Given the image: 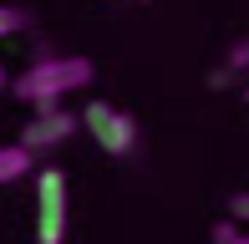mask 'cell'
<instances>
[{
    "mask_svg": "<svg viewBox=\"0 0 249 244\" xmlns=\"http://www.w3.org/2000/svg\"><path fill=\"white\" fill-rule=\"evenodd\" d=\"M26 26H31V10L26 5H0V41L16 36V31H26Z\"/></svg>",
    "mask_w": 249,
    "mask_h": 244,
    "instance_id": "6",
    "label": "cell"
},
{
    "mask_svg": "<svg viewBox=\"0 0 249 244\" xmlns=\"http://www.w3.org/2000/svg\"><path fill=\"white\" fill-rule=\"evenodd\" d=\"M229 66H249V36H244V41H239V46H234V51H229Z\"/></svg>",
    "mask_w": 249,
    "mask_h": 244,
    "instance_id": "8",
    "label": "cell"
},
{
    "mask_svg": "<svg viewBox=\"0 0 249 244\" xmlns=\"http://www.w3.org/2000/svg\"><path fill=\"white\" fill-rule=\"evenodd\" d=\"M36 239H66V173L36 168Z\"/></svg>",
    "mask_w": 249,
    "mask_h": 244,
    "instance_id": "3",
    "label": "cell"
},
{
    "mask_svg": "<svg viewBox=\"0 0 249 244\" xmlns=\"http://www.w3.org/2000/svg\"><path fill=\"white\" fill-rule=\"evenodd\" d=\"M76 127H82V117H76V112L46 102V107H36V117H31L26 127H20V142H26L31 153H51V148H61Z\"/></svg>",
    "mask_w": 249,
    "mask_h": 244,
    "instance_id": "4",
    "label": "cell"
},
{
    "mask_svg": "<svg viewBox=\"0 0 249 244\" xmlns=\"http://www.w3.org/2000/svg\"><path fill=\"white\" fill-rule=\"evenodd\" d=\"M142 5H148V0H142Z\"/></svg>",
    "mask_w": 249,
    "mask_h": 244,
    "instance_id": "13",
    "label": "cell"
},
{
    "mask_svg": "<svg viewBox=\"0 0 249 244\" xmlns=\"http://www.w3.org/2000/svg\"><path fill=\"white\" fill-rule=\"evenodd\" d=\"M26 173H36V153L26 142H5L0 148V183H20Z\"/></svg>",
    "mask_w": 249,
    "mask_h": 244,
    "instance_id": "5",
    "label": "cell"
},
{
    "mask_svg": "<svg viewBox=\"0 0 249 244\" xmlns=\"http://www.w3.org/2000/svg\"><path fill=\"white\" fill-rule=\"evenodd\" d=\"M82 127L112 158H127V153L138 148V122H132V112H122V107H112V102H87L82 107Z\"/></svg>",
    "mask_w": 249,
    "mask_h": 244,
    "instance_id": "2",
    "label": "cell"
},
{
    "mask_svg": "<svg viewBox=\"0 0 249 244\" xmlns=\"http://www.w3.org/2000/svg\"><path fill=\"white\" fill-rule=\"evenodd\" d=\"M5 82H10V76H5V66H0V87H5Z\"/></svg>",
    "mask_w": 249,
    "mask_h": 244,
    "instance_id": "10",
    "label": "cell"
},
{
    "mask_svg": "<svg viewBox=\"0 0 249 244\" xmlns=\"http://www.w3.org/2000/svg\"><path fill=\"white\" fill-rule=\"evenodd\" d=\"M244 107H249V87H244Z\"/></svg>",
    "mask_w": 249,
    "mask_h": 244,
    "instance_id": "12",
    "label": "cell"
},
{
    "mask_svg": "<svg viewBox=\"0 0 249 244\" xmlns=\"http://www.w3.org/2000/svg\"><path fill=\"white\" fill-rule=\"evenodd\" d=\"M234 244H249V234H239V239H234Z\"/></svg>",
    "mask_w": 249,
    "mask_h": 244,
    "instance_id": "11",
    "label": "cell"
},
{
    "mask_svg": "<svg viewBox=\"0 0 249 244\" xmlns=\"http://www.w3.org/2000/svg\"><path fill=\"white\" fill-rule=\"evenodd\" d=\"M229 219L249 224V193H234V198H229Z\"/></svg>",
    "mask_w": 249,
    "mask_h": 244,
    "instance_id": "7",
    "label": "cell"
},
{
    "mask_svg": "<svg viewBox=\"0 0 249 244\" xmlns=\"http://www.w3.org/2000/svg\"><path fill=\"white\" fill-rule=\"evenodd\" d=\"M36 244H66V239H36Z\"/></svg>",
    "mask_w": 249,
    "mask_h": 244,
    "instance_id": "9",
    "label": "cell"
},
{
    "mask_svg": "<svg viewBox=\"0 0 249 244\" xmlns=\"http://www.w3.org/2000/svg\"><path fill=\"white\" fill-rule=\"evenodd\" d=\"M82 87H92V61L87 56H41L36 66H26L10 82V92L31 107H46V102H61L66 92H82Z\"/></svg>",
    "mask_w": 249,
    "mask_h": 244,
    "instance_id": "1",
    "label": "cell"
}]
</instances>
